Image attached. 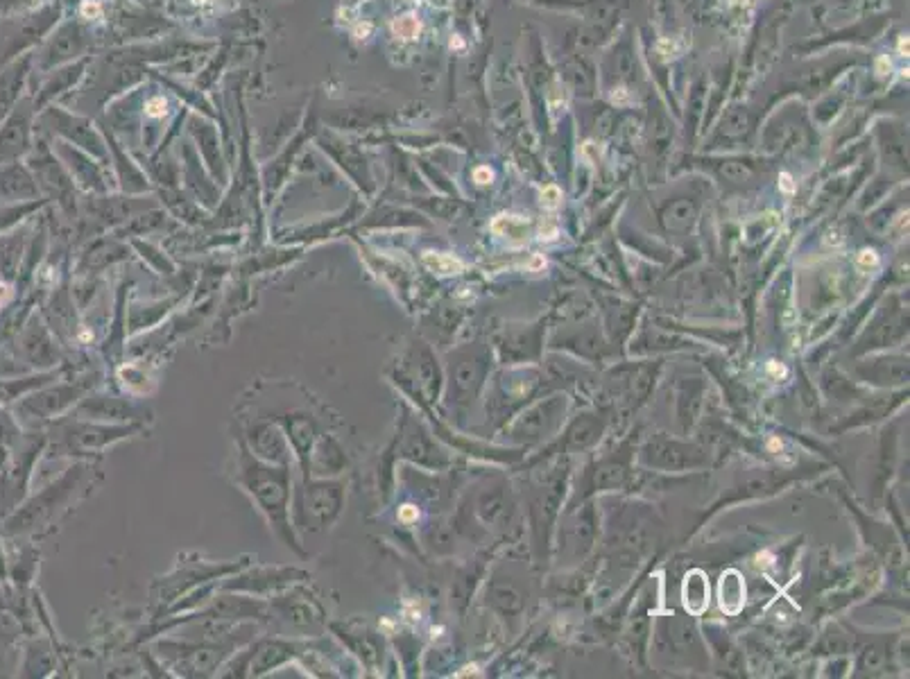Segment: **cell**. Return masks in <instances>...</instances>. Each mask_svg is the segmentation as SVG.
<instances>
[{"mask_svg":"<svg viewBox=\"0 0 910 679\" xmlns=\"http://www.w3.org/2000/svg\"><path fill=\"white\" fill-rule=\"evenodd\" d=\"M234 480L243 492L252 498L259 512L270 523L274 535L286 548L295 550L297 555H306L302 541L297 537V530L290 519V464H268L250 453V449L240 440Z\"/></svg>","mask_w":910,"mask_h":679,"instance_id":"6da1fadb","label":"cell"},{"mask_svg":"<svg viewBox=\"0 0 910 679\" xmlns=\"http://www.w3.org/2000/svg\"><path fill=\"white\" fill-rule=\"evenodd\" d=\"M345 510V485L333 478H302L290 498V519L297 532L329 530Z\"/></svg>","mask_w":910,"mask_h":679,"instance_id":"7a4b0ae2","label":"cell"},{"mask_svg":"<svg viewBox=\"0 0 910 679\" xmlns=\"http://www.w3.org/2000/svg\"><path fill=\"white\" fill-rule=\"evenodd\" d=\"M84 476V467L82 464H75V467L66 469L62 476H59L53 485H48L46 489H41L39 494H34L28 498L19 510L12 512L10 517L5 519L3 530L5 535H32L41 528H46L50 521H53L64 507L73 501V496L77 492V487L82 483Z\"/></svg>","mask_w":910,"mask_h":679,"instance_id":"3957f363","label":"cell"},{"mask_svg":"<svg viewBox=\"0 0 910 679\" xmlns=\"http://www.w3.org/2000/svg\"><path fill=\"white\" fill-rule=\"evenodd\" d=\"M143 431V424H105V421H91L71 417L55 421L50 431L55 440L57 455H89L98 453L120 440H127Z\"/></svg>","mask_w":910,"mask_h":679,"instance_id":"277c9868","label":"cell"},{"mask_svg":"<svg viewBox=\"0 0 910 679\" xmlns=\"http://www.w3.org/2000/svg\"><path fill=\"white\" fill-rule=\"evenodd\" d=\"M96 385L93 376L80 378V381H71V383H55V385H44V388L34 390L30 394H25L23 399L16 401V412H19L21 419L25 421H50V419H59L71 408H75L84 397H87L89 390Z\"/></svg>","mask_w":910,"mask_h":679,"instance_id":"5b68a950","label":"cell"},{"mask_svg":"<svg viewBox=\"0 0 910 679\" xmlns=\"http://www.w3.org/2000/svg\"><path fill=\"white\" fill-rule=\"evenodd\" d=\"M166 655L173 659L175 668L182 675L188 677H206L213 675V670H218L225 661L234 655V650L225 646H216V643H161L159 646Z\"/></svg>","mask_w":910,"mask_h":679,"instance_id":"8992f818","label":"cell"},{"mask_svg":"<svg viewBox=\"0 0 910 679\" xmlns=\"http://www.w3.org/2000/svg\"><path fill=\"white\" fill-rule=\"evenodd\" d=\"M73 415L80 419L105 421V424H145L152 419V412L130 399L116 394H87L73 408Z\"/></svg>","mask_w":910,"mask_h":679,"instance_id":"52a82bcc","label":"cell"},{"mask_svg":"<svg viewBox=\"0 0 910 679\" xmlns=\"http://www.w3.org/2000/svg\"><path fill=\"white\" fill-rule=\"evenodd\" d=\"M243 444L252 455L268 464H290V460L295 458L288 437L277 421H259V424L247 428Z\"/></svg>","mask_w":910,"mask_h":679,"instance_id":"ba28073f","label":"cell"},{"mask_svg":"<svg viewBox=\"0 0 910 679\" xmlns=\"http://www.w3.org/2000/svg\"><path fill=\"white\" fill-rule=\"evenodd\" d=\"M277 424L288 437L290 449H293V455L299 462V469H302V478L304 480L311 478V467H308V462H311L313 444L317 442V437H320V428H317L315 419L308 415V412L297 410L283 415Z\"/></svg>","mask_w":910,"mask_h":679,"instance_id":"9c48e42d","label":"cell"},{"mask_svg":"<svg viewBox=\"0 0 910 679\" xmlns=\"http://www.w3.org/2000/svg\"><path fill=\"white\" fill-rule=\"evenodd\" d=\"M308 575L297 569H256L250 573L231 578L225 589L227 591H240V593H256V596H265V593H277L281 589L293 587V584L306 580Z\"/></svg>","mask_w":910,"mask_h":679,"instance_id":"30bf717a","label":"cell"},{"mask_svg":"<svg viewBox=\"0 0 910 679\" xmlns=\"http://www.w3.org/2000/svg\"><path fill=\"white\" fill-rule=\"evenodd\" d=\"M306 650V643L302 641H288V639H263L254 643L250 648V668H247V677H261L270 670H277L288 661L297 659Z\"/></svg>","mask_w":910,"mask_h":679,"instance_id":"8fae6325","label":"cell"},{"mask_svg":"<svg viewBox=\"0 0 910 679\" xmlns=\"http://www.w3.org/2000/svg\"><path fill=\"white\" fill-rule=\"evenodd\" d=\"M34 168H37V182L41 188L53 195L68 213L75 211L73 177L66 175V170L50 154H44L39 161H34Z\"/></svg>","mask_w":910,"mask_h":679,"instance_id":"7c38bea8","label":"cell"},{"mask_svg":"<svg viewBox=\"0 0 910 679\" xmlns=\"http://www.w3.org/2000/svg\"><path fill=\"white\" fill-rule=\"evenodd\" d=\"M308 467H311V478H333L345 471L347 455L331 435H320L313 444Z\"/></svg>","mask_w":910,"mask_h":679,"instance_id":"4fadbf2b","label":"cell"},{"mask_svg":"<svg viewBox=\"0 0 910 679\" xmlns=\"http://www.w3.org/2000/svg\"><path fill=\"white\" fill-rule=\"evenodd\" d=\"M277 609L279 614L293 625H320L324 621L320 605H317L315 600L302 598L297 591H293L286 598H279Z\"/></svg>","mask_w":910,"mask_h":679,"instance_id":"5bb4252c","label":"cell"},{"mask_svg":"<svg viewBox=\"0 0 910 679\" xmlns=\"http://www.w3.org/2000/svg\"><path fill=\"white\" fill-rule=\"evenodd\" d=\"M57 378V372H39V374H30V376H16V378H0V406H7V403H16L23 399L25 394H30L34 390L44 388V385L53 383Z\"/></svg>","mask_w":910,"mask_h":679,"instance_id":"9a60e30c","label":"cell"},{"mask_svg":"<svg viewBox=\"0 0 910 679\" xmlns=\"http://www.w3.org/2000/svg\"><path fill=\"white\" fill-rule=\"evenodd\" d=\"M23 349L28 358L32 360L34 367H46V365H55L57 363V349L55 345H50L48 333L44 329V324H30V331L25 333L23 338Z\"/></svg>","mask_w":910,"mask_h":679,"instance_id":"2e32d148","label":"cell"},{"mask_svg":"<svg viewBox=\"0 0 910 679\" xmlns=\"http://www.w3.org/2000/svg\"><path fill=\"white\" fill-rule=\"evenodd\" d=\"M0 195L10 197V200H32L39 195V186L25 170L14 168L0 177Z\"/></svg>","mask_w":910,"mask_h":679,"instance_id":"e0dca14e","label":"cell"},{"mask_svg":"<svg viewBox=\"0 0 910 679\" xmlns=\"http://www.w3.org/2000/svg\"><path fill=\"white\" fill-rule=\"evenodd\" d=\"M709 605V584L700 571L691 573L684 582V607L693 614H700Z\"/></svg>","mask_w":910,"mask_h":679,"instance_id":"ac0fdd59","label":"cell"},{"mask_svg":"<svg viewBox=\"0 0 910 679\" xmlns=\"http://www.w3.org/2000/svg\"><path fill=\"white\" fill-rule=\"evenodd\" d=\"M127 249L120 247L118 243H100L96 247H91L87 254H84L80 270H96V268H107V265L116 263L120 259H125Z\"/></svg>","mask_w":910,"mask_h":679,"instance_id":"d6986e66","label":"cell"},{"mask_svg":"<svg viewBox=\"0 0 910 679\" xmlns=\"http://www.w3.org/2000/svg\"><path fill=\"white\" fill-rule=\"evenodd\" d=\"M720 596H723V598H720V605H723V609H727L729 600H734L736 609H741L743 600H745V587L741 584V580H738L736 573H727L725 575L723 584H720Z\"/></svg>","mask_w":910,"mask_h":679,"instance_id":"ffe728a7","label":"cell"},{"mask_svg":"<svg viewBox=\"0 0 910 679\" xmlns=\"http://www.w3.org/2000/svg\"><path fill=\"white\" fill-rule=\"evenodd\" d=\"M492 229L501 236H526L528 220L517 216H499L492 222Z\"/></svg>","mask_w":910,"mask_h":679,"instance_id":"44dd1931","label":"cell"},{"mask_svg":"<svg viewBox=\"0 0 910 679\" xmlns=\"http://www.w3.org/2000/svg\"><path fill=\"white\" fill-rule=\"evenodd\" d=\"M424 261H426L428 268L435 270L437 274H458V272H462V263L458 259H453V256L428 252L424 256Z\"/></svg>","mask_w":910,"mask_h":679,"instance_id":"7402d4cb","label":"cell"},{"mask_svg":"<svg viewBox=\"0 0 910 679\" xmlns=\"http://www.w3.org/2000/svg\"><path fill=\"white\" fill-rule=\"evenodd\" d=\"M21 442V428L16 426V421L7 415L5 410H0V444L12 446Z\"/></svg>","mask_w":910,"mask_h":679,"instance_id":"603a6c76","label":"cell"},{"mask_svg":"<svg viewBox=\"0 0 910 679\" xmlns=\"http://www.w3.org/2000/svg\"><path fill=\"white\" fill-rule=\"evenodd\" d=\"M419 30H422V25H419L415 16H410V14L401 16V19L394 23V32H397L401 39H415Z\"/></svg>","mask_w":910,"mask_h":679,"instance_id":"cb8c5ba5","label":"cell"},{"mask_svg":"<svg viewBox=\"0 0 910 679\" xmlns=\"http://www.w3.org/2000/svg\"><path fill=\"white\" fill-rule=\"evenodd\" d=\"M136 247L141 249L143 256H148V259L154 263V268L161 270V274H173V265H170V261L166 259V256L159 254V252H154V249L150 245H141V243H136Z\"/></svg>","mask_w":910,"mask_h":679,"instance_id":"d4e9b609","label":"cell"},{"mask_svg":"<svg viewBox=\"0 0 910 679\" xmlns=\"http://www.w3.org/2000/svg\"><path fill=\"white\" fill-rule=\"evenodd\" d=\"M562 202V191L557 186H546L544 188V193H542V204L546 206V209H557V206H560Z\"/></svg>","mask_w":910,"mask_h":679,"instance_id":"484cf974","label":"cell"},{"mask_svg":"<svg viewBox=\"0 0 910 679\" xmlns=\"http://www.w3.org/2000/svg\"><path fill=\"white\" fill-rule=\"evenodd\" d=\"M474 179H476L478 184H489V182H492V179H494V173H492V170H489V168L483 166V168H478V170H476Z\"/></svg>","mask_w":910,"mask_h":679,"instance_id":"4316f807","label":"cell"},{"mask_svg":"<svg viewBox=\"0 0 910 679\" xmlns=\"http://www.w3.org/2000/svg\"><path fill=\"white\" fill-rule=\"evenodd\" d=\"M148 114H150V116H161V114H166V102H163V100H152L150 105H148Z\"/></svg>","mask_w":910,"mask_h":679,"instance_id":"83f0119b","label":"cell"},{"mask_svg":"<svg viewBox=\"0 0 910 679\" xmlns=\"http://www.w3.org/2000/svg\"><path fill=\"white\" fill-rule=\"evenodd\" d=\"M612 102H614V105H621V107L630 105V96H628V91H625V89H618V91H614Z\"/></svg>","mask_w":910,"mask_h":679,"instance_id":"f1b7e54d","label":"cell"},{"mask_svg":"<svg viewBox=\"0 0 910 679\" xmlns=\"http://www.w3.org/2000/svg\"><path fill=\"white\" fill-rule=\"evenodd\" d=\"M890 68H892V64H890V59H888V57H879V59H877V73H879V75H888Z\"/></svg>","mask_w":910,"mask_h":679,"instance_id":"f546056e","label":"cell"},{"mask_svg":"<svg viewBox=\"0 0 910 679\" xmlns=\"http://www.w3.org/2000/svg\"><path fill=\"white\" fill-rule=\"evenodd\" d=\"M877 261L879 259H877V254H874V252H867V249H865V252H861V265H877Z\"/></svg>","mask_w":910,"mask_h":679,"instance_id":"4dcf8cb0","label":"cell"},{"mask_svg":"<svg viewBox=\"0 0 910 679\" xmlns=\"http://www.w3.org/2000/svg\"><path fill=\"white\" fill-rule=\"evenodd\" d=\"M781 188H784V191H786V193H793V191H795V186H793V179H791V175H786V173H784V175H781Z\"/></svg>","mask_w":910,"mask_h":679,"instance_id":"1f68e13d","label":"cell"},{"mask_svg":"<svg viewBox=\"0 0 910 679\" xmlns=\"http://www.w3.org/2000/svg\"><path fill=\"white\" fill-rule=\"evenodd\" d=\"M897 48H899V53H901V55H908V37H901V39H899V44H897Z\"/></svg>","mask_w":910,"mask_h":679,"instance_id":"d6a6232c","label":"cell"}]
</instances>
